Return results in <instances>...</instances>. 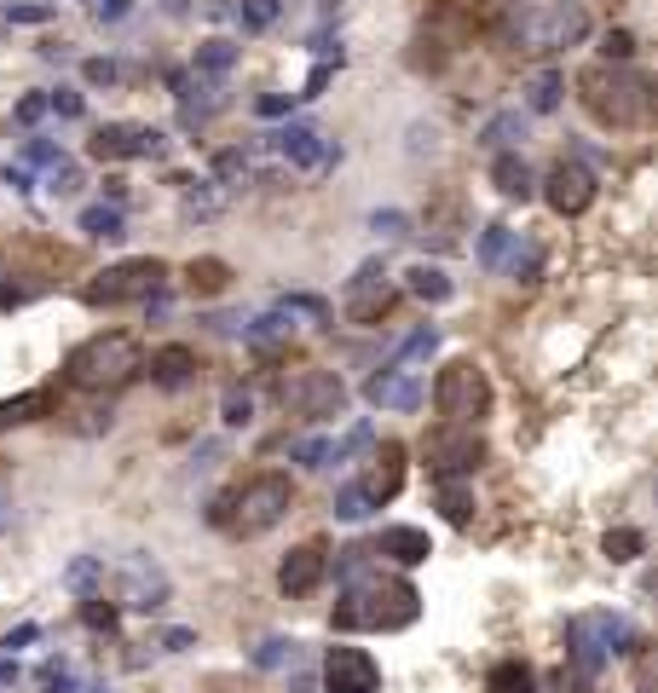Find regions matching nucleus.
<instances>
[{"mask_svg":"<svg viewBox=\"0 0 658 693\" xmlns=\"http://www.w3.org/2000/svg\"><path fill=\"white\" fill-rule=\"evenodd\" d=\"M422 619L416 584L399 573H376V566H353L346 589L336 601V630H410Z\"/></svg>","mask_w":658,"mask_h":693,"instance_id":"f257e3e1","label":"nucleus"},{"mask_svg":"<svg viewBox=\"0 0 658 693\" xmlns=\"http://www.w3.org/2000/svg\"><path fill=\"white\" fill-rule=\"evenodd\" d=\"M290 508H295V480L283 468H260V474H249L243 485L214 497L209 520L225 526L232 538H266L272 526L290 520Z\"/></svg>","mask_w":658,"mask_h":693,"instance_id":"f03ea898","label":"nucleus"},{"mask_svg":"<svg viewBox=\"0 0 658 693\" xmlns=\"http://www.w3.org/2000/svg\"><path fill=\"white\" fill-rule=\"evenodd\" d=\"M578 98L607 128H647L653 121V81L630 64H589L578 75Z\"/></svg>","mask_w":658,"mask_h":693,"instance_id":"7ed1b4c3","label":"nucleus"},{"mask_svg":"<svg viewBox=\"0 0 658 693\" xmlns=\"http://www.w3.org/2000/svg\"><path fill=\"white\" fill-rule=\"evenodd\" d=\"M139 371H145V346L121 330H98L81 346H70V359H64V381L81 387V394H116Z\"/></svg>","mask_w":658,"mask_h":693,"instance_id":"20e7f679","label":"nucleus"},{"mask_svg":"<svg viewBox=\"0 0 658 693\" xmlns=\"http://www.w3.org/2000/svg\"><path fill=\"white\" fill-rule=\"evenodd\" d=\"M508 40L520 52H566L589 40V7L584 0H538L526 12H508Z\"/></svg>","mask_w":658,"mask_h":693,"instance_id":"39448f33","label":"nucleus"},{"mask_svg":"<svg viewBox=\"0 0 658 693\" xmlns=\"http://www.w3.org/2000/svg\"><path fill=\"white\" fill-rule=\"evenodd\" d=\"M619 654H630V624L619 613L601 607V613H572L566 619V659H572L578 677H601Z\"/></svg>","mask_w":658,"mask_h":693,"instance_id":"423d86ee","label":"nucleus"},{"mask_svg":"<svg viewBox=\"0 0 658 693\" xmlns=\"http://www.w3.org/2000/svg\"><path fill=\"white\" fill-rule=\"evenodd\" d=\"M434 411L445 422H462V427H480L491 411V376L480 371L474 359H450L439 364L434 376Z\"/></svg>","mask_w":658,"mask_h":693,"instance_id":"0eeeda50","label":"nucleus"},{"mask_svg":"<svg viewBox=\"0 0 658 693\" xmlns=\"http://www.w3.org/2000/svg\"><path fill=\"white\" fill-rule=\"evenodd\" d=\"M278 399L283 411H295L301 422H329V416H346V381L341 371H324V364H301L278 381Z\"/></svg>","mask_w":658,"mask_h":693,"instance_id":"6e6552de","label":"nucleus"},{"mask_svg":"<svg viewBox=\"0 0 658 693\" xmlns=\"http://www.w3.org/2000/svg\"><path fill=\"white\" fill-rule=\"evenodd\" d=\"M422 462L434 480H474V468L485 462V434L462 422H439L422 439Z\"/></svg>","mask_w":658,"mask_h":693,"instance_id":"1a4fd4ad","label":"nucleus"},{"mask_svg":"<svg viewBox=\"0 0 658 693\" xmlns=\"http://www.w3.org/2000/svg\"><path fill=\"white\" fill-rule=\"evenodd\" d=\"M168 283V267L156 255H139V260H116L87 283V301L93 307H128V301H156V290Z\"/></svg>","mask_w":658,"mask_h":693,"instance_id":"9d476101","label":"nucleus"},{"mask_svg":"<svg viewBox=\"0 0 658 693\" xmlns=\"http://www.w3.org/2000/svg\"><path fill=\"white\" fill-rule=\"evenodd\" d=\"M393 301H399V290H393V278H387V267L381 260H364L341 290V313L353 324H381L387 313H393Z\"/></svg>","mask_w":658,"mask_h":693,"instance_id":"9b49d317","label":"nucleus"},{"mask_svg":"<svg viewBox=\"0 0 658 693\" xmlns=\"http://www.w3.org/2000/svg\"><path fill=\"white\" fill-rule=\"evenodd\" d=\"M538 191H543V202H549L561 220H578V214L595 209V191H601V186H595V174L584 168L578 156H561V162H554V168L538 179Z\"/></svg>","mask_w":658,"mask_h":693,"instance_id":"f8f14e48","label":"nucleus"},{"mask_svg":"<svg viewBox=\"0 0 658 693\" xmlns=\"http://www.w3.org/2000/svg\"><path fill=\"white\" fill-rule=\"evenodd\" d=\"M93 162H133V156H168V133L162 128H139V121H105L87 139Z\"/></svg>","mask_w":658,"mask_h":693,"instance_id":"ddd939ff","label":"nucleus"},{"mask_svg":"<svg viewBox=\"0 0 658 693\" xmlns=\"http://www.w3.org/2000/svg\"><path fill=\"white\" fill-rule=\"evenodd\" d=\"M324 693H381V665L369 647H329L324 654Z\"/></svg>","mask_w":658,"mask_h":693,"instance_id":"4468645a","label":"nucleus"},{"mask_svg":"<svg viewBox=\"0 0 658 693\" xmlns=\"http://www.w3.org/2000/svg\"><path fill=\"white\" fill-rule=\"evenodd\" d=\"M168 573H162V561L145 555V549H133V555H121V601L133 607V613H156V607H168Z\"/></svg>","mask_w":658,"mask_h":693,"instance_id":"2eb2a0df","label":"nucleus"},{"mask_svg":"<svg viewBox=\"0 0 658 693\" xmlns=\"http://www.w3.org/2000/svg\"><path fill=\"white\" fill-rule=\"evenodd\" d=\"M272 145H278V156L290 162V168H336L341 162V145L336 139H324L318 128H306V121H290V128H278L272 133Z\"/></svg>","mask_w":658,"mask_h":693,"instance_id":"dca6fc26","label":"nucleus"},{"mask_svg":"<svg viewBox=\"0 0 658 693\" xmlns=\"http://www.w3.org/2000/svg\"><path fill=\"white\" fill-rule=\"evenodd\" d=\"M324 578H329V549L324 543H301L278 561V589L290 601H306L313 589H324Z\"/></svg>","mask_w":658,"mask_h":693,"instance_id":"f3484780","label":"nucleus"},{"mask_svg":"<svg viewBox=\"0 0 658 693\" xmlns=\"http://www.w3.org/2000/svg\"><path fill=\"white\" fill-rule=\"evenodd\" d=\"M364 399L376 404V411H416V404L427 399V387H422V376H416V371L381 364V371L364 381Z\"/></svg>","mask_w":658,"mask_h":693,"instance_id":"a211bd4d","label":"nucleus"},{"mask_svg":"<svg viewBox=\"0 0 658 693\" xmlns=\"http://www.w3.org/2000/svg\"><path fill=\"white\" fill-rule=\"evenodd\" d=\"M359 492L369 497V503H393L399 492H404V445L399 439H381V451L369 457V468H364V480H353Z\"/></svg>","mask_w":658,"mask_h":693,"instance_id":"6ab92c4d","label":"nucleus"},{"mask_svg":"<svg viewBox=\"0 0 658 693\" xmlns=\"http://www.w3.org/2000/svg\"><path fill=\"white\" fill-rule=\"evenodd\" d=\"M376 555H387L393 566H422L434 555V538L422 532V526H381L376 532Z\"/></svg>","mask_w":658,"mask_h":693,"instance_id":"aec40b11","label":"nucleus"},{"mask_svg":"<svg viewBox=\"0 0 658 693\" xmlns=\"http://www.w3.org/2000/svg\"><path fill=\"white\" fill-rule=\"evenodd\" d=\"M197 371H202L197 346H185V341H168V346H156V353H151V381L168 387V394H174V387H191Z\"/></svg>","mask_w":658,"mask_h":693,"instance_id":"412c9836","label":"nucleus"},{"mask_svg":"<svg viewBox=\"0 0 658 693\" xmlns=\"http://www.w3.org/2000/svg\"><path fill=\"white\" fill-rule=\"evenodd\" d=\"M491 186L508 202H526V197H538V174H531V162L520 151H503V156H491Z\"/></svg>","mask_w":658,"mask_h":693,"instance_id":"4be33fe9","label":"nucleus"},{"mask_svg":"<svg viewBox=\"0 0 658 693\" xmlns=\"http://www.w3.org/2000/svg\"><path fill=\"white\" fill-rule=\"evenodd\" d=\"M237 58H243V47H237V40L209 35V40H202V47L191 52V75H197V81H225V75L237 70Z\"/></svg>","mask_w":658,"mask_h":693,"instance_id":"5701e85b","label":"nucleus"},{"mask_svg":"<svg viewBox=\"0 0 658 693\" xmlns=\"http://www.w3.org/2000/svg\"><path fill=\"white\" fill-rule=\"evenodd\" d=\"M520 139H526V110H497V116L480 128V145L497 151V156H503V151H520Z\"/></svg>","mask_w":658,"mask_h":693,"instance_id":"b1692460","label":"nucleus"},{"mask_svg":"<svg viewBox=\"0 0 658 693\" xmlns=\"http://www.w3.org/2000/svg\"><path fill=\"white\" fill-rule=\"evenodd\" d=\"M404 290L416 295V301H427V307H445V301L457 295V283H450L439 267H427V260H422V267H410V272H404Z\"/></svg>","mask_w":658,"mask_h":693,"instance_id":"393cba45","label":"nucleus"},{"mask_svg":"<svg viewBox=\"0 0 658 693\" xmlns=\"http://www.w3.org/2000/svg\"><path fill=\"white\" fill-rule=\"evenodd\" d=\"M503 267H508V278H520V283H538V272H543V243H538V237H520V232H514V237H508V255H503Z\"/></svg>","mask_w":658,"mask_h":693,"instance_id":"a878e982","label":"nucleus"},{"mask_svg":"<svg viewBox=\"0 0 658 693\" xmlns=\"http://www.w3.org/2000/svg\"><path fill=\"white\" fill-rule=\"evenodd\" d=\"M301 654H306V647H301L295 636H266L260 647H249V665H255V670H295Z\"/></svg>","mask_w":658,"mask_h":693,"instance_id":"bb28decb","label":"nucleus"},{"mask_svg":"<svg viewBox=\"0 0 658 693\" xmlns=\"http://www.w3.org/2000/svg\"><path fill=\"white\" fill-rule=\"evenodd\" d=\"M561 93H566V75H561V70H538V75L526 81V110H531V116L561 110Z\"/></svg>","mask_w":658,"mask_h":693,"instance_id":"cd10ccee","label":"nucleus"},{"mask_svg":"<svg viewBox=\"0 0 658 693\" xmlns=\"http://www.w3.org/2000/svg\"><path fill=\"white\" fill-rule=\"evenodd\" d=\"M485 693H538V677H531V665H520V659H497L485 677Z\"/></svg>","mask_w":658,"mask_h":693,"instance_id":"c85d7f7f","label":"nucleus"},{"mask_svg":"<svg viewBox=\"0 0 658 693\" xmlns=\"http://www.w3.org/2000/svg\"><path fill=\"white\" fill-rule=\"evenodd\" d=\"M278 12H283V0H237L232 7V17L243 24V35H266L278 24Z\"/></svg>","mask_w":658,"mask_h":693,"instance_id":"c756f323","label":"nucleus"},{"mask_svg":"<svg viewBox=\"0 0 658 693\" xmlns=\"http://www.w3.org/2000/svg\"><path fill=\"white\" fill-rule=\"evenodd\" d=\"M278 313L290 318V324H313V330H329V301H318V295H283Z\"/></svg>","mask_w":658,"mask_h":693,"instance_id":"7c9ffc66","label":"nucleus"},{"mask_svg":"<svg viewBox=\"0 0 658 693\" xmlns=\"http://www.w3.org/2000/svg\"><path fill=\"white\" fill-rule=\"evenodd\" d=\"M434 353H439V330H434V324H422V330H410V336L399 341V353L387 359V364H399V371H410L416 359H434Z\"/></svg>","mask_w":658,"mask_h":693,"instance_id":"2f4dec72","label":"nucleus"},{"mask_svg":"<svg viewBox=\"0 0 658 693\" xmlns=\"http://www.w3.org/2000/svg\"><path fill=\"white\" fill-rule=\"evenodd\" d=\"M98 584H105V555H81L64 566V589H75V596H93Z\"/></svg>","mask_w":658,"mask_h":693,"instance_id":"473e14b6","label":"nucleus"},{"mask_svg":"<svg viewBox=\"0 0 658 693\" xmlns=\"http://www.w3.org/2000/svg\"><path fill=\"white\" fill-rule=\"evenodd\" d=\"M439 508H445L450 526H468V520H474V497H468L462 480H439Z\"/></svg>","mask_w":658,"mask_h":693,"instance_id":"72a5a7b5","label":"nucleus"},{"mask_svg":"<svg viewBox=\"0 0 658 693\" xmlns=\"http://www.w3.org/2000/svg\"><path fill=\"white\" fill-rule=\"evenodd\" d=\"M601 549H607V561H612V566H624V561H635V555L647 549V538L635 532V526H612V532L601 538Z\"/></svg>","mask_w":658,"mask_h":693,"instance_id":"f704fd0d","label":"nucleus"},{"mask_svg":"<svg viewBox=\"0 0 658 693\" xmlns=\"http://www.w3.org/2000/svg\"><path fill=\"white\" fill-rule=\"evenodd\" d=\"M81 232L116 243V237H121V209H110V202H93V209H81Z\"/></svg>","mask_w":658,"mask_h":693,"instance_id":"c9c22d12","label":"nucleus"},{"mask_svg":"<svg viewBox=\"0 0 658 693\" xmlns=\"http://www.w3.org/2000/svg\"><path fill=\"white\" fill-rule=\"evenodd\" d=\"M47 394H17V399H0V427H17V422H35L40 411H47Z\"/></svg>","mask_w":658,"mask_h":693,"instance_id":"e433bc0d","label":"nucleus"},{"mask_svg":"<svg viewBox=\"0 0 658 693\" xmlns=\"http://www.w3.org/2000/svg\"><path fill=\"white\" fill-rule=\"evenodd\" d=\"M191 290H202V295H220L225 283H232V267H225V260H191Z\"/></svg>","mask_w":658,"mask_h":693,"instance_id":"4c0bfd02","label":"nucleus"},{"mask_svg":"<svg viewBox=\"0 0 658 693\" xmlns=\"http://www.w3.org/2000/svg\"><path fill=\"white\" fill-rule=\"evenodd\" d=\"M369 232H376L381 243H404L410 237V214L404 209H376L369 214Z\"/></svg>","mask_w":658,"mask_h":693,"instance_id":"58836bf2","label":"nucleus"},{"mask_svg":"<svg viewBox=\"0 0 658 693\" xmlns=\"http://www.w3.org/2000/svg\"><path fill=\"white\" fill-rule=\"evenodd\" d=\"M369 515H376V503H369L359 485H341V492H336V520L353 526V520H369Z\"/></svg>","mask_w":658,"mask_h":693,"instance_id":"ea45409f","label":"nucleus"},{"mask_svg":"<svg viewBox=\"0 0 658 693\" xmlns=\"http://www.w3.org/2000/svg\"><path fill=\"white\" fill-rule=\"evenodd\" d=\"M220 422H225V427H249V422H255V399L243 394V387H232V394L220 399Z\"/></svg>","mask_w":658,"mask_h":693,"instance_id":"a19ab883","label":"nucleus"},{"mask_svg":"<svg viewBox=\"0 0 658 693\" xmlns=\"http://www.w3.org/2000/svg\"><path fill=\"white\" fill-rule=\"evenodd\" d=\"M508 237H514L508 226H485V232H480V267H491V272L503 267V255H508Z\"/></svg>","mask_w":658,"mask_h":693,"instance_id":"79ce46f5","label":"nucleus"},{"mask_svg":"<svg viewBox=\"0 0 658 693\" xmlns=\"http://www.w3.org/2000/svg\"><path fill=\"white\" fill-rule=\"evenodd\" d=\"M630 58H635V35H630V30H607L601 64H630Z\"/></svg>","mask_w":658,"mask_h":693,"instance_id":"37998d69","label":"nucleus"},{"mask_svg":"<svg viewBox=\"0 0 658 693\" xmlns=\"http://www.w3.org/2000/svg\"><path fill=\"white\" fill-rule=\"evenodd\" d=\"M47 110H52V116H64V121H75L81 110H87V98H81L75 87H52V93H47Z\"/></svg>","mask_w":658,"mask_h":693,"instance_id":"c03bdc74","label":"nucleus"},{"mask_svg":"<svg viewBox=\"0 0 658 693\" xmlns=\"http://www.w3.org/2000/svg\"><path fill=\"white\" fill-rule=\"evenodd\" d=\"M47 191L52 197H75L81 191V168H75V162H58V168L47 174Z\"/></svg>","mask_w":658,"mask_h":693,"instance_id":"a18cd8bd","label":"nucleus"},{"mask_svg":"<svg viewBox=\"0 0 658 693\" xmlns=\"http://www.w3.org/2000/svg\"><path fill=\"white\" fill-rule=\"evenodd\" d=\"M185 186H191V191H185V209H191V214H214L220 209V197L209 191V179H185Z\"/></svg>","mask_w":658,"mask_h":693,"instance_id":"49530a36","label":"nucleus"},{"mask_svg":"<svg viewBox=\"0 0 658 693\" xmlns=\"http://www.w3.org/2000/svg\"><path fill=\"white\" fill-rule=\"evenodd\" d=\"M295 462L301 468H329V439H301L295 445Z\"/></svg>","mask_w":658,"mask_h":693,"instance_id":"de8ad7c7","label":"nucleus"},{"mask_svg":"<svg viewBox=\"0 0 658 693\" xmlns=\"http://www.w3.org/2000/svg\"><path fill=\"white\" fill-rule=\"evenodd\" d=\"M81 75H87L93 87H116V81H121V70L110 64V58H87V64H81Z\"/></svg>","mask_w":658,"mask_h":693,"instance_id":"09e8293b","label":"nucleus"},{"mask_svg":"<svg viewBox=\"0 0 658 693\" xmlns=\"http://www.w3.org/2000/svg\"><path fill=\"white\" fill-rule=\"evenodd\" d=\"M24 162H30V168H58V162H64V151H58L52 139H35V145L24 151Z\"/></svg>","mask_w":658,"mask_h":693,"instance_id":"8fccbe9b","label":"nucleus"},{"mask_svg":"<svg viewBox=\"0 0 658 693\" xmlns=\"http://www.w3.org/2000/svg\"><path fill=\"white\" fill-rule=\"evenodd\" d=\"M17 121H24V128H35L40 116H47V93H30V98H17V110H12Z\"/></svg>","mask_w":658,"mask_h":693,"instance_id":"3c124183","label":"nucleus"},{"mask_svg":"<svg viewBox=\"0 0 658 693\" xmlns=\"http://www.w3.org/2000/svg\"><path fill=\"white\" fill-rule=\"evenodd\" d=\"M128 12H133V0H93V17H98V24H121Z\"/></svg>","mask_w":658,"mask_h":693,"instance_id":"603ef678","label":"nucleus"},{"mask_svg":"<svg viewBox=\"0 0 658 693\" xmlns=\"http://www.w3.org/2000/svg\"><path fill=\"white\" fill-rule=\"evenodd\" d=\"M47 17H52V7H40V0L35 7H7V24H47Z\"/></svg>","mask_w":658,"mask_h":693,"instance_id":"864d4df0","label":"nucleus"},{"mask_svg":"<svg viewBox=\"0 0 658 693\" xmlns=\"http://www.w3.org/2000/svg\"><path fill=\"white\" fill-rule=\"evenodd\" d=\"M422 151H439V128H410V156H422Z\"/></svg>","mask_w":658,"mask_h":693,"instance_id":"5fc2aeb1","label":"nucleus"},{"mask_svg":"<svg viewBox=\"0 0 658 693\" xmlns=\"http://www.w3.org/2000/svg\"><path fill=\"white\" fill-rule=\"evenodd\" d=\"M255 110H260V116H290V110H295V93H266Z\"/></svg>","mask_w":658,"mask_h":693,"instance_id":"6e6d98bb","label":"nucleus"},{"mask_svg":"<svg viewBox=\"0 0 658 693\" xmlns=\"http://www.w3.org/2000/svg\"><path fill=\"white\" fill-rule=\"evenodd\" d=\"M47 693H75V677L64 670V659H58V665H47Z\"/></svg>","mask_w":658,"mask_h":693,"instance_id":"4d7b16f0","label":"nucleus"},{"mask_svg":"<svg viewBox=\"0 0 658 693\" xmlns=\"http://www.w3.org/2000/svg\"><path fill=\"white\" fill-rule=\"evenodd\" d=\"M191 647H197L191 630H168V636H162V654H191Z\"/></svg>","mask_w":658,"mask_h":693,"instance_id":"13d9d810","label":"nucleus"},{"mask_svg":"<svg viewBox=\"0 0 658 693\" xmlns=\"http://www.w3.org/2000/svg\"><path fill=\"white\" fill-rule=\"evenodd\" d=\"M81 619H87L93 630H110V624H116V613H110V607H98V601H87V607H81Z\"/></svg>","mask_w":658,"mask_h":693,"instance_id":"bf43d9fd","label":"nucleus"},{"mask_svg":"<svg viewBox=\"0 0 658 693\" xmlns=\"http://www.w3.org/2000/svg\"><path fill=\"white\" fill-rule=\"evenodd\" d=\"M24 290H17V283H7V278H0V313H7V307H24Z\"/></svg>","mask_w":658,"mask_h":693,"instance_id":"052dcab7","label":"nucleus"},{"mask_svg":"<svg viewBox=\"0 0 658 693\" xmlns=\"http://www.w3.org/2000/svg\"><path fill=\"white\" fill-rule=\"evenodd\" d=\"M12 515H17V508H12V492H7V485H0V538L12 532Z\"/></svg>","mask_w":658,"mask_h":693,"instance_id":"680f3d73","label":"nucleus"},{"mask_svg":"<svg viewBox=\"0 0 658 693\" xmlns=\"http://www.w3.org/2000/svg\"><path fill=\"white\" fill-rule=\"evenodd\" d=\"M0 179H7V186H12V191H35V179H30V168H7V174H0Z\"/></svg>","mask_w":658,"mask_h":693,"instance_id":"e2e57ef3","label":"nucleus"},{"mask_svg":"<svg viewBox=\"0 0 658 693\" xmlns=\"http://www.w3.org/2000/svg\"><path fill=\"white\" fill-rule=\"evenodd\" d=\"M87 693H110V688H87Z\"/></svg>","mask_w":658,"mask_h":693,"instance_id":"0e129e2a","label":"nucleus"}]
</instances>
